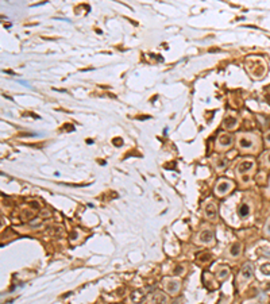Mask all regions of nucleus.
<instances>
[{
  "label": "nucleus",
  "instance_id": "1",
  "mask_svg": "<svg viewBox=\"0 0 270 304\" xmlns=\"http://www.w3.org/2000/svg\"><path fill=\"white\" fill-rule=\"evenodd\" d=\"M232 187H234V183H232V181L226 180V179H222V180L218 181V184H216L215 192H216V195L224 196V195H227L228 192L231 191Z\"/></svg>",
  "mask_w": 270,
  "mask_h": 304
},
{
  "label": "nucleus",
  "instance_id": "2",
  "mask_svg": "<svg viewBox=\"0 0 270 304\" xmlns=\"http://www.w3.org/2000/svg\"><path fill=\"white\" fill-rule=\"evenodd\" d=\"M254 141L255 139L253 135H240L238 139V145L243 150H250L254 146Z\"/></svg>",
  "mask_w": 270,
  "mask_h": 304
},
{
  "label": "nucleus",
  "instance_id": "3",
  "mask_svg": "<svg viewBox=\"0 0 270 304\" xmlns=\"http://www.w3.org/2000/svg\"><path fill=\"white\" fill-rule=\"evenodd\" d=\"M253 274H254V265L251 262H246L243 265L242 270H240V283L250 280L251 277H253Z\"/></svg>",
  "mask_w": 270,
  "mask_h": 304
},
{
  "label": "nucleus",
  "instance_id": "4",
  "mask_svg": "<svg viewBox=\"0 0 270 304\" xmlns=\"http://www.w3.org/2000/svg\"><path fill=\"white\" fill-rule=\"evenodd\" d=\"M254 166H255V162L253 160H243L238 164L236 172H238V175H246V173H249Z\"/></svg>",
  "mask_w": 270,
  "mask_h": 304
},
{
  "label": "nucleus",
  "instance_id": "5",
  "mask_svg": "<svg viewBox=\"0 0 270 304\" xmlns=\"http://www.w3.org/2000/svg\"><path fill=\"white\" fill-rule=\"evenodd\" d=\"M199 241L203 243V245H211L213 242V233L209 229H204L201 233L199 234Z\"/></svg>",
  "mask_w": 270,
  "mask_h": 304
},
{
  "label": "nucleus",
  "instance_id": "6",
  "mask_svg": "<svg viewBox=\"0 0 270 304\" xmlns=\"http://www.w3.org/2000/svg\"><path fill=\"white\" fill-rule=\"evenodd\" d=\"M151 303L153 304H168V296L161 291H155L151 296Z\"/></svg>",
  "mask_w": 270,
  "mask_h": 304
},
{
  "label": "nucleus",
  "instance_id": "7",
  "mask_svg": "<svg viewBox=\"0 0 270 304\" xmlns=\"http://www.w3.org/2000/svg\"><path fill=\"white\" fill-rule=\"evenodd\" d=\"M204 214H205V216H207L208 219L215 220L216 216H218V210H216V206L213 204V203H208L207 206H205V208H204Z\"/></svg>",
  "mask_w": 270,
  "mask_h": 304
},
{
  "label": "nucleus",
  "instance_id": "8",
  "mask_svg": "<svg viewBox=\"0 0 270 304\" xmlns=\"http://www.w3.org/2000/svg\"><path fill=\"white\" fill-rule=\"evenodd\" d=\"M232 143V136L230 135V134H222V135L218 138V145H219V147L222 149H226L228 147V146H231Z\"/></svg>",
  "mask_w": 270,
  "mask_h": 304
},
{
  "label": "nucleus",
  "instance_id": "9",
  "mask_svg": "<svg viewBox=\"0 0 270 304\" xmlns=\"http://www.w3.org/2000/svg\"><path fill=\"white\" fill-rule=\"evenodd\" d=\"M143 300H145V293L142 289H137L130 295V301L134 304H141Z\"/></svg>",
  "mask_w": 270,
  "mask_h": 304
},
{
  "label": "nucleus",
  "instance_id": "10",
  "mask_svg": "<svg viewBox=\"0 0 270 304\" xmlns=\"http://www.w3.org/2000/svg\"><path fill=\"white\" fill-rule=\"evenodd\" d=\"M223 126H224V129H227V130L236 129V126H238V119H236L235 116H232V115H227L223 120Z\"/></svg>",
  "mask_w": 270,
  "mask_h": 304
},
{
  "label": "nucleus",
  "instance_id": "11",
  "mask_svg": "<svg viewBox=\"0 0 270 304\" xmlns=\"http://www.w3.org/2000/svg\"><path fill=\"white\" fill-rule=\"evenodd\" d=\"M181 284L178 280H170L166 283V291H168L169 293H172V295H174V293L178 292V289H180Z\"/></svg>",
  "mask_w": 270,
  "mask_h": 304
},
{
  "label": "nucleus",
  "instance_id": "12",
  "mask_svg": "<svg viewBox=\"0 0 270 304\" xmlns=\"http://www.w3.org/2000/svg\"><path fill=\"white\" fill-rule=\"evenodd\" d=\"M238 214H239L240 218H247V216L250 215V207H249V204L242 203V204L238 207Z\"/></svg>",
  "mask_w": 270,
  "mask_h": 304
},
{
  "label": "nucleus",
  "instance_id": "13",
  "mask_svg": "<svg viewBox=\"0 0 270 304\" xmlns=\"http://www.w3.org/2000/svg\"><path fill=\"white\" fill-rule=\"evenodd\" d=\"M240 250H242V245H240L239 242H235V243L231 245V247H230V256H232V257H238L239 254H240Z\"/></svg>",
  "mask_w": 270,
  "mask_h": 304
},
{
  "label": "nucleus",
  "instance_id": "14",
  "mask_svg": "<svg viewBox=\"0 0 270 304\" xmlns=\"http://www.w3.org/2000/svg\"><path fill=\"white\" fill-rule=\"evenodd\" d=\"M228 274H230V269H228L227 266H222V268H219V270H218V274H216V276H218V278H219V280H224V278H226Z\"/></svg>",
  "mask_w": 270,
  "mask_h": 304
},
{
  "label": "nucleus",
  "instance_id": "15",
  "mask_svg": "<svg viewBox=\"0 0 270 304\" xmlns=\"http://www.w3.org/2000/svg\"><path fill=\"white\" fill-rule=\"evenodd\" d=\"M262 272L265 274H270V264H266V265L262 266Z\"/></svg>",
  "mask_w": 270,
  "mask_h": 304
},
{
  "label": "nucleus",
  "instance_id": "16",
  "mask_svg": "<svg viewBox=\"0 0 270 304\" xmlns=\"http://www.w3.org/2000/svg\"><path fill=\"white\" fill-rule=\"evenodd\" d=\"M265 233H266V235H269V237H270V219L267 220L266 226H265Z\"/></svg>",
  "mask_w": 270,
  "mask_h": 304
},
{
  "label": "nucleus",
  "instance_id": "17",
  "mask_svg": "<svg viewBox=\"0 0 270 304\" xmlns=\"http://www.w3.org/2000/svg\"><path fill=\"white\" fill-rule=\"evenodd\" d=\"M265 141H266V142H267V143H269V145H270V131H269V133H267V134H266V135H265Z\"/></svg>",
  "mask_w": 270,
  "mask_h": 304
},
{
  "label": "nucleus",
  "instance_id": "18",
  "mask_svg": "<svg viewBox=\"0 0 270 304\" xmlns=\"http://www.w3.org/2000/svg\"><path fill=\"white\" fill-rule=\"evenodd\" d=\"M266 162H267V164L270 165V152L267 153V156H266Z\"/></svg>",
  "mask_w": 270,
  "mask_h": 304
},
{
  "label": "nucleus",
  "instance_id": "19",
  "mask_svg": "<svg viewBox=\"0 0 270 304\" xmlns=\"http://www.w3.org/2000/svg\"><path fill=\"white\" fill-rule=\"evenodd\" d=\"M181 270H182V266H180V268H177V269H176V273H177V274H178V273H182V272H181Z\"/></svg>",
  "mask_w": 270,
  "mask_h": 304
},
{
  "label": "nucleus",
  "instance_id": "20",
  "mask_svg": "<svg viewBox=\"0 0 270 304\" xmlns=\"http://www.w3.org/2000/svg\"><path fill=\"white\" fill-rule=\"evenodd\" d=\"M269 189H270V184H269Z\"/></svg>",
  "mask_w": 270,
  "mask_h": 304
}]
</instances>
